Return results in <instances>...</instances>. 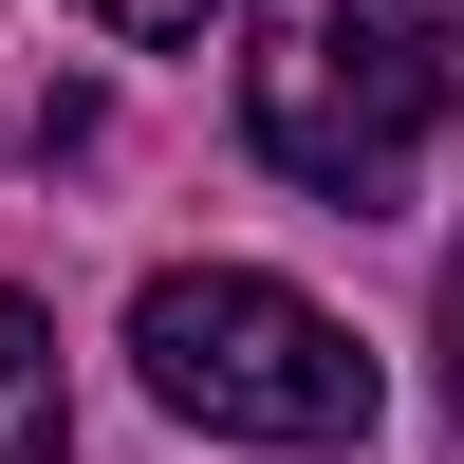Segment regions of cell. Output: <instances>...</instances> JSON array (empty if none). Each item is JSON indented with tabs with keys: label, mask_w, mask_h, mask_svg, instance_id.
Returning <instances> with one entry per match:
<instances>
[{
	"label": "cell",
	"mask_w": 464,
	"mask_h": 464,
	"mask_svg": "<svg viewBox=\"0 0 464 464\" xmlns=\"http://www.w3.org/2000/svg\"><path fill=\"white\" fill-rule=\"evenodd\" d=\"M74 19H111V37H205V0H74Z\"/></svg>",
	"instance_id": "cell-4"
},
{
	"label": "cell",
	"mask_w": 464,
	"mask_h": 464,
	"mask_svg": "<svg viewBox=\"0 0 464 464\" xmlns=\"http://www.w3.org/2000/svg\"><path fill=\"white\" fill-rule=\"evenodd\" d=\"M0 464H74V372L37 297H0Z\"/></svg>",
	"instance_id": "cell-3"
},
{
	"label": "cell",
	"mask_w": 464,
	"mask_h": 464,
	"mask_svg": "<svg viewBox=\"0 0 464 464\" xmlns=\"http://www.w3.org/2000/svg\"><path fill=\"white\" fill-rule=\"evenodd\" d=\"M464 111V19L446 0H242V130L316 205H391Z\"/></svg>",
	"instance_id": "cell-1"
},
{
	"label": "cell",
	"mask_w": 464,
	"mask_h": 464,
	"mask_svg": "<svg viewBox=\"0 0 464 464\" xmlns=\"http://www.w3.org/2000/svg\"><path fill=\"white\" fill-rule=\"evenodd\" d=\"M130 372H149V409L205 428V446H372L353 316H316V297L260 279V260H168V279L130 297Z\"/></svg>",
	"instance_id": "cell-2"
},
{
	"label": "cell",
	"mask_w": 464,
	"mask_h": 464,
	"mask_svg": "<svg viewBox=\"0 0 464 464\" xmlns=\"http://www.w3.org/2000/svg\"><path fill=\"white\" fill-rule=\"evenodd\" d=\"M446 409H464V242H446Z\"/></svg>",
	"instance_id": "cell-5"
}]
</instances>
